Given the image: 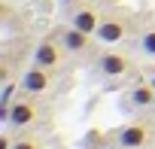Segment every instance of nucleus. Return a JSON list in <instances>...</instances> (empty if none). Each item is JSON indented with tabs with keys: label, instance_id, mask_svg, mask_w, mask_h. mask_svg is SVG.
Instances as JSON below:
<instances>
[{
	"label": "nucleus",
	"instance_id": "nucleus-1",
	"mask_svg": "<svg viewBox=\"0 0 155 149\" xmlns=\"http://www.w3.org/2000/svg\"><path fill=\"white\" fill-rule=\"evenodd\" d=\"M131 34H134V18L128 12H122V9H110V12H104V22H101L94 37L104 46H116V43L128 40Z\"/></svg>",
	"mask_w": 155,
	"mask_h": 149
},
{
	"label": "nucleus",
	"instance_id": "nucleus-2",
	"mask_svg": "<svg viewBox=\"0 0 155 149\" xmlns=\"http://www.w3.org/2000/svg\"><path fill=\"white\" fill-rule=\"evenodd\" d=\"M67 22L79 31H88V34H97L101 22H104V6L91 3V0H79L67 9Z\"/></svg>",
	"mask_w": 155,
	"mask_h": 149
},
{
	"label": "nucleus",
	"instance_id": "nucleus-3",
	"mask_svg": "<svg viewBox=\"0 0 155 149\" xmlns=\"http://www.w3.org/2000/svg\"><path fill=\"white\" fill-rule=\"evenodd\" d=\"M40 113H43V107H40L37 94L21 91V98L12 101V110H9V122L6 125L9 128H31V125L40 122Z\"/></svg>",
	"mask_w": 155,
	"mask_h": 149
},
{
	"label": "nucleus",
	"instance_id": "nucleus-4",
	"mask_svg": "<svg viewBox=\"0 0 155 149\" xmlns=\"http://www.w3.org/2000/svg\"><path fill=\"white\" fill-rule=\"evenodd\" d=\"M64 61V46L58 37H43L37 46H34V55H31V64L37 67H46V70H58Z\"/></svg>",
	"mask_w": 155,
	"mask_h": 149
},
{
	"label": "nucleus",
	"instance_id": "nucleus-5",
	"mask_svg": "<svg viewBox=\"0 0 155 149\" xmlns=\"http://www.w3.org/2000/svg\"><path fill=\"white\" fill-rule=\"evenodd\" d=\"M94 64H97V73H101V76H110V79H116V76H128V73L134 70V61H131V55H125V52H116V49H107V52H101Z\"/></svg>",
	"mask_w": 155,
	"mask_h": 149
},
{
	"label": "nucleus",
	"instance_id": "nucleus-6",
	"mask_svg": "<svg viewBox=\"0 0 155 149\" xmlns=\"http://www.w3.org/2000/svg\"><path fill=\"white\" fill-rule=\"evenodd\" d=\"M152 134L155 131H152L149 122H131V125H125L119 131L116 143H119V149H143V146H149Z\"/></svg>",
	"mask_w": 155,
	"mask_h": 149
},
{
	"label": "nucleus",
	"instance_id": "nucleus-7",
	"mask_svg": "<svg viewBox=\"0 0 155 149\" xmlns=\"http://www.w3.org/2000/svg\"><path fill=\"white\" fill-rule=\"evenodd\" d=\"M58 40H61V46H64L67 55H85V52L91 49V43H94V34L67 25L64 31H58Z\"/></svg>",
	"mask_w": 155,
	"mask_h": 149
},
{
	"label": "nucleus",
	"instance_id": "nucleus-8",
	"mask_svg": "<svg viewBox=\"0 0 155 149\" xmlns=\"http://www.w3.org/2000/svg\"><path fill=\"white\" fill-rule=\"evenodd\" d=\"M18 85H21V91H28V94H46V91L52 88V70L31 64V67L21 73Z\"/></svg>",
	"mask_w": 155,
	"mask_h": 149
},
{
	"label": "nucleus",
	"instance_id": "nucleus-9",
	"mask_svg": "<svg viewBox=\"0 0 155 149\" xmlns=\"http://www.w3.org/2000/svg\"><path fill=\"white\" fill-rule=\"evenodd\" d=\"M131 104H134L137 110H149V107H155V88H152V82L131 88Z\"/></svg>",
	"mask_w": 155,
	"mask_h": 149
},
{
	"label": "nucleus",
	"instance_id": "nucleus-10",
	"mask_svg": "<svg viewBox=\"0 0 155 149\" xmlns=\"http://www.w3.org/2000/svg\"><path fill=\"white\" fill-rule=\"evenodd\" d=\"M140 52L146 58H155V28H149L143 37H140Z\"/></svg>",
	"mask_w": 155,
	"mask_h": 149
},
{
	"label": "nucleus",
	"instance_id": "nucleus-11",
	"mask_svg": "<svg viewBox=\"0 0 155 149\" xmlns=\"http://www.w3.org/2000/svg\"><path fill=\"white\" fill-rule=\"evenodd\" d=\"M12 149H43V146H40V140H37V137H15Z\"/></svg>",
	"mask_w": 155,
	"mask_h": 149
},
{
	"label": "nucleus",
	"instance_id": "nucleus-12",
	"mask_svg": "<svg viewBox=\"0 0 155 149\" xmlns=\"http://www.w3.org/2000/svg\"><path fill=\"white\" fill-rule=\"evenodd\" d=\"M61 3H64V6H73V3H79V0H61Z\"/></svg>",
	"mask_w": 155,
	"mask_h": 149
},
{
	"label": "nucleus",
	"instance_id": "nucleus-13",
	"mask_svg": "<svg viewBox=\"0 0 155 149\" xmlns=\"http://www.w3.org/2000/svg\"><path fill=\"white\" fill-rule=\"evenodd\" d=\"M149 82H152V88H155V76H152V79H149Z\"/></svg>",
	"mask_w": 155,
	"mask_h": 149
}]
</instances>
